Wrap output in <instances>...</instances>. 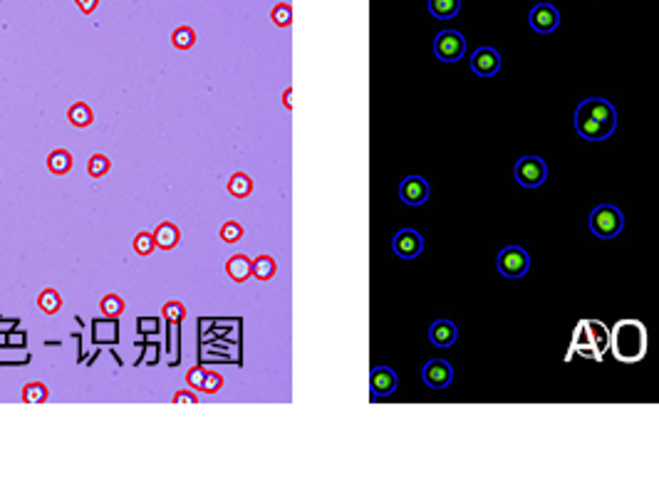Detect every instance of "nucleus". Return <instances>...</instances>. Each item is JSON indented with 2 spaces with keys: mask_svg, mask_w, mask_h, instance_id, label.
Instances as JSON below:
<instances>
[{
  "mask_svg": "<svg viewBox=\"0 0 659 495\" xmlns=\"http://www.w3.org/2000/svg\"><path fill=\"white\" fill-rule=\"evenodd\" d=\"M471 69L478 77H494L501 69V55L494 47H478L471 55Z\"/></svg>",
  "mask_w": 659,
  "mask_h": 495,
  "instance_id": "12",
  "label": "nucleus"
},
{
  "mask_svg": "<svg viewBox=\"0 0 659 495\" xmlns=\"http://www.w3.org/2000/svg\"><path fill=\"white\" fill-rule=\"evenodd\" d=\"M496 268H498V273L503 275V278L518 280L528 273L530 258L528 253L523 251V248H518V245H508V248H503V251L498 253V258H496Z\"/></svg>",
  "mask_w": 659,
  "mask_h": 495,
  "instance_id": "5",
  "label": "nucleus"
},
{
  "mask_svg": "<svg viewBox=\"0 0 659 495\" xmlns=\"http://www.w3.org/2000/svg\"><path fill=\"white\" fill-rule=\"evenodd\" d=\"M20 398H23L25 404H45L47 398H50V389H47L42 382H30L23 387Z\"/></svg>",
  "mask_w": 659,
  "mask_h": 495,
  "instance_id": "23",
  "label": "nucleus"
},
{
  "mask_svg": "<svg viewBox=\"0 0 659 495\" xmlns=\"http://www.w3.org/2000/svg\"><path fill=\"white\" fill-rule=\"evenodd\" d=\"M226 273L234 283H245L248 278H253V260L243 253H236V255L228 258Z\"/></svg>",
  "mask_w": 659,
  "mask_h": 495,
  "instance_id": "16",
  "label": "nucleus"
},
{
  "mask_svg": "<svg viewBox=\"0 0 659 495\" xmlns=\"http://www.w3.org/2000/svg\"><path fill=\"white\" fill-rule=\"evenodd\" d=\"M392 251L394 255H399L402 260H414L416 255H421L424 251V238L416 233L414 228H404L394 235L392 240Z\"/></svg>",
  "mask_w": 659,
  "mask_h": 495,
  "instance_id": "8",
  "label": "nucleus"
},
{
  "mask_svg": "<svg viewBox=\"0 0 659 495\" xmlns=\"http://www.w3.org/2000/svg\"><path fill=\"white\" fill-rule=\"evenodd\" d=\"M171 45L177 47V50H191V47L196 45V30L188 28V25L177 28L171 33Z\"/></svg>",
  "mask_w": 659,
  "mask_h": 495,
  "instance_id": "25",
  "label": "nucleus"
},
{
  "mask_svg": "<svg viewBox=\"0 0 659 495\" xmlns=\"http://www.w3.org/2000/svg\"><path fill=\"white\" fill-rule=\"evenodd\" d=\"M38 308L45 314H57L63 308V295L55 290V287H45V290L38 295Z\"/></svg>",
  "mask_w": 659,
  "mask_h": 495,
  "instance_id": "21",
  "label": "nucleus"
},
{
  "mask_svg": "<svg viewBox=\"0 0 659 495\" xmlns=\"http://www.w3.org/2000/svg\"><path fill=\"white\" fill-rule=\"evenodd\" d=\"M461 10V0H429V12L437 20H449Z\"/></svg>",
  "mask_w": 659,
  "mask_h": 495,
  "instance_id": "20",
  "label": "nucleus"
},
{
  "mask_svg": "<svg viewBox=\"0 0 659 495\" xmlns=\"http://www.w3.org/2000/svg\"><path fill=\"white\" fill-rule=\"evenodd\" d=\"M131 248H134V253H137V255H152L154 248H156L154 233H147V230L137 233V235H134V240H131Z\"/></svg>",
  "mask_w": 659,
  "mask_h": 495,
  "instance_id": "27",
  "label": "nucleus"
},
{
  "mask_svg": "<svg viewBox=\"0 0 659 495\" xmlns=\"http://www.w3.org/2000/svg\"><path fill=\"white\" fill-rule=\"evenodd\" d=\"M528 23H530V28H533L535 33L548 35V33H553L558 25H560V12H558V8L551 6V3H538V6L530 10Z\"/></svg>",
  "mask_w": 659,
  "mask_h": 495,
  "instance_id": "9",
  "label": "nucleus"
},
{
  "mask_svg": "<svg viewBox=\"0 0 659 495\" xmlns=\"http://www.w3.org/2000/svg\"><path fill=\"white\" fill-rule=\"evenodd\" d=\"M67 121L72 126H77V129H87V126H92V121H95V112H92L90 104L74 102L72 107L67 109Z\"/></svg>",
  "mask_w": 659,
  "mask_h": 495,
  "instance_id": "18",
  "label": "nucleus"
},
{
  "mask_svg": "<svg viewBox=\"0 0 659 495\" xmlns=\"http://www.w3.org/2000/svg\"><path fill=\"white\" fill-rule=\"evenodd\" d=\"M243 233H245V230H243V226H241V223L226 221L221 226V233H218V235H221L223 243H238V240L243 238Z\"/></svg>",
  "mask_w": 659,
  "mask_h": 495,
  "instance_id": "29",
  "label": "nucleus"
},
{
  "mask_svg": "<svg viewBox=\"0 0 659 495\" xmlns=\"http://www.w3.org/2000/svg\"><path fill=\"white\" fill-rule=\"evenodd\" d=\"M171 401H174V404H199V396H196L193 392H186V389H184V392L174 394Z\"/></svg>",
  "mask_w": 659,
  "mask_h": 495,
  "instance_id": "33",
  "label": "nucleus"
},
{
  "mask_svg": "<svg viewBox=\"0 0 659 495\" xmlns=\"http://www.w3.org/2000/svg\"><path fill=\"white\" fill-rule=\"evenodd\" d=\"M161 317H166L169 322H181V319H186V308H184V302H166L164 308H161Z\"/></svg>",
  "mask_w": 659,
  "mask_h": 495,
  "instance_id": "30",
  "label": "nucleus"
},
{
  "mask_svg": "<svg viewBox=\"0 0 659 495\" xmlns=\"http://www.w3.org/2000/svg\"><path fill=\"white\" fill-rule=\"evenodd\" d=\"M290 94H293V92H290V90H285V107H288V109L293 107V102H290Z\"/></svg>",
  "mask_w": 659,
  "mask_h": 495,
  "instance_id": "36",
  "label": "nucleus"
},
{
  "mask_svg": "<svg viewBox=\"0 0 659 495\" xmlns=\"http://www.w3.org/2000/svg\"><path fill=\"white\" fill-rule=\"evenodd\" d=\"M77 3V8H80L85 15H92V12L97 10V6H99V0H74Z\"/></svg>",
  "mask_w": 659,
  "mask_h": 495,
  "instance_id": "34",
  "label": "nucleus"
},
{
  "mask_svg": "<svg viewBox=\"0 0 659 495\" xmlns=\"http://www.w3.org/2000/svg\"><path fill=\"white\" fill-rule=\"evenodd\" d=\"M399 196L407 205H421L429 201V183L421 176H407L399 183Z\"/></svg>",
  "mask_w": 659,
  "mask_h": 495,
  "instance_id": "11",
  "label": "nucleus"
},
{
  "mask_svg": "<svg viewBox=\"0 0 659 495\" xmlns=\"http://www.w3.org/2000/svg\"><path fill=\"white\" fill-rule=\"evenodd\" d=\"M610 347L617 362L635 364L647 354V327L637 319H622L610 332Z\"/></svg>",
  "mask_w": 659,
  "mask_h": 495,
  "instance_id": "2",
  "label": "nucleus"
},
{
  "mask_svg": "<svg viewBox=\"0 0 659 495\" xmlns=\"http://www.w3.org/2000/svg\"><path fill=\"white\" fill-rule=\"evenodd\" d=\"M370 387L375 396H389L397 389V374L389 367H375L370 374Z\"/></svg>",
  "mask_w": 659,
  "mask_h": 495,
  "instance_id": "13",
  "label": "nucleus"
},
{
  "mask_svg": "<svg viewBox=\"0 0 659 495\" xmlns=\"http://www.w3.org/2000/svg\"><path fill=\"white\" fill-rule=\"evenodd\" d=\"M226 188L234 199H248V196L253 194V178H250L248 174H243V171H236L234 176L228 178Z\"/></svg>",
  "mask_w": 659,
  "mask_h": 495,
  "instance_id": "19",
  "label": "nucleus"
},
{
  "mask_svg": "<svg viewBox=\"0 0 659 495\" xmlns=\"http://www.w3.org/2000/svg\"><path fill=\"white\" fill-rule=\"evenodd\" d=\"M154 240H156V248H159V251H174V248L181 243V228L171 221L159 223L156 230H154Z\"/></svg>",
  "mask_w": 659,
  "mask_h": 495,
  "instance_id": "15",
  "label": "nucleus"
},
{
  "mask_svg": "<svg viewBox=\"0 0 659 495\" xmlns=\"http://www.w3.org/2000/svg\"><path fill=\"white\" fill-rule=\"evenodd\" d=\"M223 389V376L218 374V371H206V379H204V387H201V392L204 394H216Z\"/></svg>",
  "mask_w": 659,
  "mask_h": 495,
  "instance_id": "32",
  "label": "nucleus"
},
{
  "mask_svg": "<svg viewBox=\"0 0 659 495\" xmlns=\"http://www.w3.org/2000/svg\"><path fill=\"white\" fill-rule=\"evenodd\" d=\"M124 300H122L117 292H109V295H104L102 300H99V312L104 314L107 319H117L122 317V312H124Z\"/></svg>",
  "mask_w": 659,
  "mask_h": 495,
  "instance_id": "22",
  "label": "nucleus"
},
{
  "mask_svg": "<svg viewBox=\"0 0 659 495\" xmlns=\"http://www.w3.org/2000/svg\"><path fill=\"white\" fill-rule=\"evenodd\" d=\"M206 371L204 367H191V369L186 371V384L193 389V392H201V387H204V379H206Z\"/></svg>",
  "mask_w": 659,
  "mask_h": 495,
  "instance_id": "31",
  "label": "nucleus"
},
{
  "mask_svg": "<svg viewBox=\"0 0 659 495\" xmlns=\"http://www.w3.org/2000/svg\"><path fill=\"white\" fill-rule=\"evenodd\" d=\"M513 176H516V181L523 188H538L546 183L548 166L538 156H523V159H518L516 169H513Z\"/></svg>",
  "mask_w": 659,
  "mask_h": 495,
  "instance_id": "6",
  "label": "nucleus"
},
{
  "mask_svg": "<svg viewBox=\"0 0 659 495\" xmlns=\"http://www.w3.org/2000/svg\"><path fill=\"white\" fill-rule=\"evenodd\" d=\"M573 347L580 354H585L590 359H603V354L610 347V332L603 322H595V319H585L575 327L573 337Z\"/></svg>",
  "mask_w": 659,
  "mask_h": 495,
  "instance_id": "3",
  "label": "nucleus"
},
{
  "mask_svg": "<svg viewBox=\"0 0 659 495\" xmlns=\"http://www.w3.org/2000/svg\"><path fill=\"white\" fill-rule=\"evenodd\" d=\"M275 273H278V265H275V260L270 255H258L253 260V278L261 280V283H268L270 278H275Z\"/></svg>",
  "mask_w": 659,
  "mask_h": 495,
  "instance_id": "24",
  "label": "nucleus"
},
{
  "mask_svg": "<svg viewBox=\"0 0 659 495\" xmlns=\"http://www.w3.org/2000/svg\"><path fill=\"white\" fill-rule=\"evenodd\" d=\"M617 129V112L608 99H583L575 109V131L587 142H605Z\"/></svg>",
  "mask_w": 659,
  "mask_h": 495,
  "instance_id": "1",
  "label": "nucleus"
},
{
  "mask_svg": "<svg viewBox=\"0 0 659 495\" xmlns=\"http://www.w3.org/2000/svg\"><path fill=\"white\" fill-rule=\"evenodd\" d=\"M456 337H459V330H456L454 322H449V319H437L432 327H429V339H432L434 347H451L456 342Z\"/></svg>",
  "mask_w": 659,
  "mask_h": 495,
  "instance_id": "14",
  "label": "nucleus"
},
{
  "mask_svg": "<svg viewBox=\"0 0 659 495\" xmlns=\"http://www.w3.org/2000/svg\"><path fill=\"white\" fill-rule=\"evenodd\" d=\"M109 169H112V161H109V156H104V154H92L90 161H87V174H90L92 178L107 176Z\"/></svg>",
  "mask_w": 659,
  "mask_h": 495,
  "instance_id": "26",
  "label": "nucleus"
},
{
  "mask_svg": "<svg viewBox=\"0 0 659 495\" xmlns=\"http://www.w3.org/2000/svg\"><path fill=\"white\" fill-rule=\"evenodd\" d=\"M587 221H590L592 235L600 240L615 238V235H619L622 228H625V216H622V211L615 208V205H597V208H592Z\"/></svg>",
  "mask_w": 659,
  "mask_h": 495,
  "instance_id": "4",
  "label": "nucleus"
},
{
  "mask_svg": "<svg viewBox=\"0 0 659 495\" xmlns=\"http://www.w3.org/2000/svg\"><path fill=\"white\" fill-rule=\"evenodd\" d=\"M270 20H273L278 28H288V25L293 23V8H290V3H278V6L270 10Z\"/></svg>",
  "mask_w": 659,
  "mask_h": 495,
  "instance_id": "28",
  "label": "nucleus"
},
{
  "mask_svg": "<svg viewBox=\"0 0 659 495\" xmlns=\"http://www.w3.org/2000/svg\"><path fill=\"white\" fill-rule=\"evenodd\" d=\"M464 52H466V37L456 30H441L434 37V55L441 62H459Z\"/></svg>",
  "mask_w": 659,
  "mask_h": 495,
  "instance_id": "7",
  "label": "nucleus"
},
{
  "mask_svg": "<svg viewBox=\"0 0 659 495\" xmlns=\"http://www.w3.org/2000/svg\"><path fill=\"white\" fill-rule=\"evenodd\" d=\"M72 154H70L67 149H52L50 154H47V171L50 174H55V176H65V174H70L72 171Z\"/></svg>",
  "mask_w": 659,
  "mask_h": 495,
  "instance_id": "17",
  "label": "nucleus"
},
{
  "mask_svg": "<svg viewBox=\"0 0 659 495\" xmlns=\"http://www.w3.org/2000/svg\"><path fill=\"white\" fill-rule=\"evenodd\" d=\"M139 332H144V335H149V332H159L156 319H139Z\"/></svg>",
  "mask_w": 659,
  "mask_h": 495,
  "instance_id": "35",
  "label": "nucleus"
},
{
  "mask_svg": "<svg viewBox=\"0 0 659 495\" xmlns=\"http://www.w3.org/2000/svg\"><path fill=\"white\" fill-rule=\"evenodd\" d=\"M421 379H424L426 387L446 389L451 384V379H454V369H451V364L449 362H444V359H432V362H426L424 364Z\"/></svg>",
  "mask_w": 659,
  "mask_h": 495,
  "instance_id": "10",
  "label": "nucleus"
}]
</instances>
